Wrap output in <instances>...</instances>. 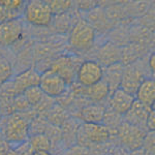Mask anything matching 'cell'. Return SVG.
<instances>
[{
  "label": "cell",
  "instance_id": "6da1fadb",
  "mask_svg": "<svg viewBox=\"0 0 155 155\" xmlns=\"http://www.w3.org/2000/svg\"><path fill=\"white\" fill-rule=\"evenodd\" d=\"M4 137L11 144H23L29 136V123L20 114H12L4 124Z\"/></svg>",
  "mask_w": 155,
  "mask_h": 155
},
{
  "label": "cell",
  "instance_id": "7a4b0ae2",
  "mask_svg": "<svg viewBox=\"0 0 155 155\" xmlns=\"http://www.w3.org/2000/svg\"><path fill=\"white\" fill-rule=\"evenodd\" d=\"M24 17L32 25L48 26L53 19V12L46 1H30L25 5Z\"/></svg>",
  "mask_w": 155,
  "mask_h": 155
},
{
  "label": "cell",
  "instance_id": "3957f363",
  "mask_svg": "<svg viewBox=\"0 0 155 155\" xmlns=\"http://www.w3.org/2000/svg\"><path fill=\"white\" fill-rule=\"evenodd\" d=\"M95 30L87 21H80L74 26L69 34V44L77 50H87L93 45Z\"/></svg>",
  "mask_w": 155,
  "mask_h": 155
},
{
  "label": "cell",
  "instance_id": "277c9868",
  "mask_svg": "<svg viewBox=\"0 0 155 155\" xmlns=\"http://www.w3.org/2000/svg\"><path fill=\"white\" fill-rule=\"evenodd\" d=\"M76 78L78 83L81 86L85 88L91 87L102 81L104 68L98 62L93 61V60H86L80 64L77 71Z\"/></svg>",
  "mask_w": 155,
  "mask_h": 155
},
{
  "label": "cell",
  "instance_id": "5b68a950",
  "mask_svg": "<svg viewBox=\"0 0 155 155\" xmlns=\"http://www.w3.org/2000/svg\"><path fill=\"white\" fill-rule=\"evenodd\" d=\"M39 88L45 95L49 97H58L64 93L67 89V83L61 77L52 71H47L41 74Z\"/></svg>",
  "mask_w": 155,
  "mask_h": 155
},
{
  "label": "cell",
  "instance_id": "8992f818",
  "mask_svg": "<svg viewBox=\"0 0 155 155\" xmlns=\"http://www.w3.org/2000/svg\"><path fill=\"white\" fill-rule=\"evenodd\" d=\"M119 137L125 149L136 150L142 146L145 140V132L143 129L124 122L119 127Z\"/></svg>",
  "mask_w": 155,
  "mask_h": 155
},
{
  "label": "cell",
  "instance_id": "52a82bcc",
  "mask_svg": "<svg viewBox=\"0 0 155 155\" xmlns=\"http://www.w3.org/2000/svg\"><path fill=\"white\" fill-rule=\"evenodd\" d=\"M23 34V25L19 19L0 23V46L8 47L18 41Z\"/></svg>",
  "mask_w": 155,
  "mask_h": 155
},
{
  "label": "cell",
  "instance_id": "ba28073f",
  "mask_svg": "<svg viewBox=\"0 0 155 155\" xmlns=\"http://www.w3.org/2000/svg\"><path fill=\"white\" fill-rule=\"evenodd\" d=\"M79 134L89 143L101 144L109 141L111 137L110 128L101 123H84L79 128Z\"/></svg>",
  "mask_w": 155,
  "mask_h": 155
},
{
  "label": "cell",
  "instance_id": "9c48e42d",
  "mask_svg": "<svg viewBox=\"0 0 155 155\" xmlns=\"http://www.w3.org/2000/svg\"><path fill=\"white\" fill-rule=\"evenodd\" d=\"M80 65H77L74 60L68 56H60L52 63L50 71H54L60 76L67 84L71 83L77 74V71Z\"/></svg>",
  "mask_w": 155,
  "mask_h": 155
},
{
  "label": "cell",
  "instance_id": "30bf717a",
  "mask_svg": "<svg viewBox=\"0 0 155 155\" xmlns=\"http://www.w3.org/2000/svg\"><path fill=\"white\" fill-rule=\"evenodd\" d=\"M39 81H41V74L35 69L29 68L16 76L12 82V88L16 94H22L25 90L38 86Z\"/></svg>",
  "mask_w": 155,
  "mask_h": 155
},
{
  "label": "cell",
  "instance_id": "8fae6325",
  "mask_svg": "<svg viewBox=\"0 0 155 155\" xmlns=\"http://www.w3.org/2000/svg\"><path fill=\"white\" fill-rule=\"evenodd\" d=\"M134 101L136 98L134 94L119 87L112 93V96L110 98V106L115 113L124 115L131 107Z\"/></svg>",
  "mask_w": 155,
  "mask_h": 155
},
{
  "label": "cell",
  "instance_id": "7c38bea8",
  "mask_svg": "<svg viewBox=\"0 0 155 155\" xmlns=\"http://www.w3.org/2000/svg\"><path fill=\"white\" fill-rule=\"evenodd\" d=\"M152 109H153V107H152ZM152 109L145 107L142 104H140L139 101H134V104L131 106L130 109L124 114L125 115L126 122L144 130V127L146 126L148 115L150 112H151Z\"/></svg>",
  "mask_w": 155,
  "mask_h": 155
},
{
  "label": "cell",
  "instance_id": "4fadbf2b",
  "mask_svg": "<svg viewBox=\"0 0 155 155\" xmlns=\"http://www.w3.org/2000/svg\"><path fill=\"white\" fill-rule=\"evenodd\" d=\"M143 72L140 71L139 67H136L134 65L127 66L126 68H124L123 76H122L121 80V87L120 88L124 89L125 91L134 95L137 87L143 82Z\"/></svg>",
  "mask_w": 155,
  "mask_h": 155
},
{
  "label": "cell",
  "instance_id": "5bb4252c",
  "mask_svg": "<svg viewBox=\"0 0 155 155\" xmlns=\"http://www.w3.org/2000/svg\"><path fill=\"white\" fill-rule=\"evenodd\" d=\"M136 101L152 109L155 101V82L153 79H144L136 91Z\"/></svg>",
  "mask_w": 155,
  "mask_h": 155
},
{
  "label": "cell",
  "instance_id": "9a60e30c",
  "mask_svg": "<svg viewBox=\"0 0 155 155\" xmlns=\"http://www.w3.org/2000/svg\"><path fill=\"white\" fill-rule=\"evenodd\" d=\"M106 116V109L99 104H92L84 107L80 111L79 118L84 123H101Z\"/></svg>",
  "mask_w": 155,
  "mask_h": 155
},
{
  "label": "cell",
  "instance_id": "2e32d148",
  "mask_svg": "<svg viewBox=\"0 0 155 155\" xmlns=\"http://www.w3.org/2000/svg\"><path fill=\"white\" fill-rule=\"evenodd\" d=\"M124 67L121 63H115L109 65L106 71H104V80L107 84L110 91L116 90L119 88V85L121 84L122 76H123Z\"/></svg>",
  "mask_w": 155,
  "mask_h": 155
},
{
  "label": "cell",
  "instance_id": "e0dca14e",
  "mask_svg": "<svg viewBox=\"0 0 155 155\" xmlns=\"http://www.w3.org/2000/svg\"><path fill=\"white\" fill-rule=\"evenodd\" d=\"M121 58V51L113 44H106L98 52V59L104 65H112L118 63Z\"/></svg>",
  "mask_w": 155,
  "mask_h": 155
},
{
  "label": "cell",
  "instance_id": "ac0fdd59",
  "mask_svg": "<svg viewBox=\"0 0 155 155\" xmlns=\"http://www.w3.org/2000/svg\"><path fill=\"white\" fill-rule=\"evenodd\" d=\"M84 92H85V95L88 97L90 101H93L94 104H98L99 101H104L109 95V93L111 91H110L107 84L102 80V81L93 85V86L85 88Z\"/></svg>",
  "mask_w": 155,
  "mask_h": 155
},
{
  "label": "cell",
  "instance_id": "d6986e66",
  "mask_svg": "<svg viewBox=\"0 0 155 155\" xmlns=\"http://www.w3.org/2000/svg\"><path fill=\"white\" fill-rule=\"evenodd\" d=\"M32 151H49L52 147L51 140L44 134H33L29 140Z\"/></svg>",
  "mask_w": 155,
  "mask_h": 155
},
{
  "label": "cell",
  "instance_id": "ffe728a7",
  "mask_svg": "<svg viewBox=\"0 0 155 155\" xmlns=\"http://www.w3.org/2000/svg\"><path fill=\"white\" fill-rule=\"evenodd\" d=\"M22 94L24 95V97L26 98L27 102H28L30 106H34V107L38 106L41 104V101L45 98V94L41 91V89L39 88V86L31 87V88L25 90Z\"/></svg>",
  "mask_w": 155,
  "mask_h": 155
},
{
  "label": "cell",
  "instance_id": "44dd1931",
  "mask_svg": "<svg viewBox=\"0 0 155 155\" xmlns=\"http://www.w3.org/2000/svg\"><path fill=\"white\" fill-rule=\"evenodd\" d=\"M12 76V67L11 62L5 58H0V86L8 82Z\"/></svg>",
  "mask_w": 155,
  "mask_h": 155
},
{
  "label": "cell",
  "instance_id": "7402d4cb",
  "mask_svg": "<svg viewBox=\"0 0 155 155\" xmlns=\"http://www.w3.org/2000/svg\"><path fill=\"white\" fill-rule=\"evenodd\" d=\"M53 14H61L71 7V1H46Z\"/></svg>",
  "mask_w": 155,
  "mask_h": 155
},
{
  "label": "cell",
  "instance_id": "603a6c76",
  "mask_svg": "<svg viewBox=\"0 0 155 155\" xmlns=\"http://www.w3.org/2000/svg\"><path fill=\"white\" fill-rule=\"evenodd\" d=\"M23 5V1L20 0H1L0 6L11 12H18V9Z\"/></svg>",
  "mask_w": 155,
  "mask_h": 155
},
{
  "label": "cell",
  "instance_id": "cb8c5ba5",
  "mask_svg": "<svg viewBox=\"0 0 155 155\" xmlns=\"http://www.w3.org/2000/svg\"><path fill=\"white\" fill-rule=\"evenodd\" d=\"M12 104H14L15 109L19 110V111H25V110H27L30 107V104L27 102L23 94H17L12 98Z\"/></svg>",
  "mask_w": 155,
  "mask_h": 155
},
{
  "label": "cell",
  "instance_id": "d4e9b609",
  "mask_svg": "<svg viewBox=\"0 0 155 155\" xmlns=\"http://www.w3.org/2000/svg\"><path fill=\"white\" fill-rule=\"evenodd\" d=\"M17 15H18V12L7 11V9L0 6V23H2V22H5V21H8V20L16 19Z\"/></svg>",
  "mask_w": 155,
  "mask_h": 155
},
{
  "label": "cell",
  "instance_id": "484cf974",
  "mask_svg": "<svg viewBox=\"0 0 155 155\" xmlns=\"http://www.w3.org/2000/svg\"><path fill=\"white\" fill-rule=\"evenodd\" d=\"M146 126L148 127L149 130H154L155 128V115H154V110L152 109L151 112L148 115V118H147V122H146Z\"/></svg>",
  "mask_w": 155,
  "mask_h": 155
},
{
  "label": "cell",
  "instance_id": "4316f807",
  "mask_svg": "<svg viewBox=\"0 0 155 155\" xmlns=\"http://www.w3.org/2000/svg\"><path fill=\"white\" fill-rule=\"evenodd\" d=\"M114 155H130V154H129V152L125 148H117L115 150Z\"/></svg>",
  "mask_w": 155,
  "mask_h": 155
},
{
  "label": "cell",
  "instance_id": "83f0119b",
  "mask_svg": "<svg viewBox=\"0 0 155 155\" xmlns=\"http://www.w3.org/2000/svg\"><path fill=\"white\" fill-rule=\"evenodd\" d=\"M154 54L152 53L151 54V56H150V58H149V62H148V64H149V67H150V69L152 71V72H154V68H155V65H154Z\"/></svg>",
  "mask_w": 155,
  "mask_h": 155
},
{
  "label": "cell",
  "instance_id": "f1b7e54d",
  "mask_svg": "<svg viewBox=\"0 0 155 155\" xmlns=\"http://www.w3.org/2000/svg\"><path fill=\"white\" fill-rule=\"evenodd\" d=\"M4 155H21V153L17 149H9Z\"/></svg>",
  "mask_w": 155,
  "mask_h": 155
},
{
  "label": "cell",
  "instance_id": "f546056e",
  "mask_svg": "<svg viewBox=\"0 0 155 155\" xmlns=\"http://www.w3.org/2000/svg\"><path fill=\"white\" fill-rule=\"evenodd\" d=\"M31 155H52L49 151H33Z\"/></svg>",
  "mask_w": 155,
  "mask_h": 155
},
{
  "label": "cell",
  "instance_id": "4dcf8cb0",
  "mask_svg": "<svg viewBox=\"0 0 155 155\" xmlns=\"http://www.w3.org/2000/svg\"><path fill=\"white\" fill-rule=\"evenodd\" d=\"M0 110H1V106H0Z\"/></svg>",
  "mask_w": 155,
  "mask_h": 155
}]
</instances>
